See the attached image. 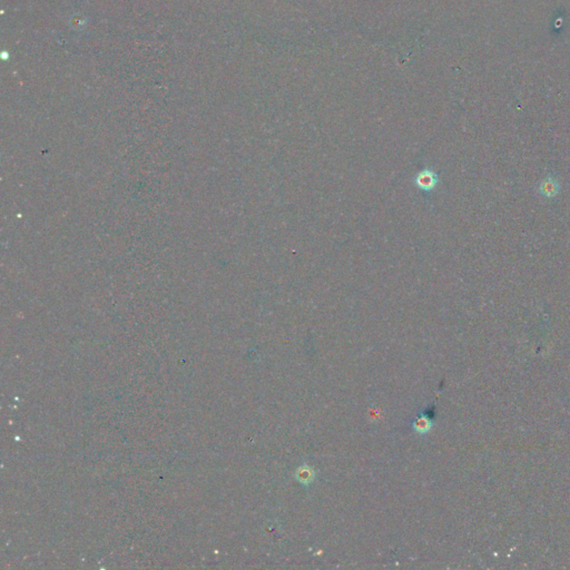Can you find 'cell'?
Listing matches in <instances>:
<instances>
[{"label": "cell", "mask_w": 570, "mask_h": 570, "mask_svg": "<svg viewBox=\"0 0 570 570\" xmlns=\"http://www.w3.org/2000/svg\"><path fill=\"white\" fill-rule=\"evenodd\" d=\"M539 190H540V193L543 194L544 196L551 198V197H555L556 195L559 193L560 185L555 178L551 177V176H548L543 183H541Z\"/></svg>", "instance_id": "6da1fadb"}, {"label": "cell", "mask_w": 570, "mask_h": 570, "mask_svg": "<svg viewBox=\"0 0 570 570\" xmlns=\"http://www.w3.org/2000/svg\"><path fill=\"white\" fill-rule=\"evenodd\" d=\"M314 478H316V472L314 470L310 467V465H301L296 471V479L302 485L308 486L312 484Z\"/></svg>", "instance_id": "7a4b0ae2"}, {"label": "cell", "mask_w": 570, "mask_h": 570, "mask_svg": "<svg viewBox=\"0 0 570 570\" xmlns=\"http://www.w3.org/2000/svg\"><path fill=\"white\" fill-rule=\"evenodd\" d=\"M438 182L437 175L432 172H428V174L422 173L417 179V184L419 185L421 189L424 190H431L436 186Z\"/></svg>", "instance_id": "3957f363"}, {"label": "cell", "mask_w": 570, "mask_h": 570, "mask_svg": "<svg viewBox=\"0 0 570 570\" xmlns=\"http://www.w3.org/2000/svg\"><path fill=\"white\" fill-rule=\"evenodd\" d=\"M431 426H432L431 420L424 416L418 417L413 422V429L420 434L428 433L430 431V429H431Z\"/></svg>", "instance_id": "277c9868"}]
</instances>
